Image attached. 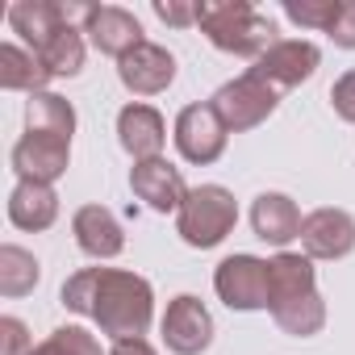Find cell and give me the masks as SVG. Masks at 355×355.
<instances>
[{"label":"cell","instance_id":"6da1fadb","mask_svg":"<svg viewBox=\"0 0 355 355\" xmlns=\"http://www.w3.org/2000/svg\"><path fill=\"white\" fill-rule=\"evenodd\" d=\"M59 301L80 313L92 318L101 326V334L117 338H146L150 322H155V288L146 276L125 272V268H80L63 280Z\"/></svg>","mask_w":355,"mask_h":355},{"label":"cell","instance_id":"ac0fdd59","mask_svg":"<svg viewBox=\"0 0 355 355\" xmlns=\"http://www.w3.org/2000/svg\"><path fill=\"white\" fill-rule=\"evenodd\" d=\"M268 268H272V305H268V313H272L276 305H288V301H297V297L318 293V272H313V259H309V255L276 251V255L268 259Z\"/></svg>","mask_w":355,"mask_h":355},{"label":"cell","instance_id":"8992f818","mask_svg":"<svg viewBox=\"0 0 355 355\" xmlns=\"http://www.w3.org/2000/svg\"><path fill=\"white\" fill-rule=\"evenodd\" d=\"M175 150H180L184 163L193 167H209L226 155V142H230V130L226 121L218 117V109L209 101H197V105H184L180 113H175Z\"/></svg>","mask_w":355,"mask_h":355},{"label":"cell","instance_id":"d6986e66","mask_svg":"<svg viewBox=\"0 0 355 355\" xmlns=\"http://www.w3.org/2000/svg\"><path fill=\"white\" fill-rule=\"evenodd\" d=\"M63 5L59 0H17V5L9 9V30L30 42V51H38L55 30H63Z\"/></svg>","mask_w":355,"mask_h":355},{"label":"cell","instance_id":"9c48e42d","mask_svg":"<svg viewBox=\"0 0 355 355\" xmlns=\"http://www.w3.org/2000/svg\"><path fill=\"white\" fill-rule=\"evenodd\" d=\"M355 251V218L347 209H334V205H322L313 214H305L301 222V255L309 259H347Z\"/></svg>","mask_w":355,"mask_h":355},{"label":"cell","instance_id":"7a4b0ae2","mask_svg":"<svg viewBox=\"0 0 355 355\" xmlns=\"http://www.w3.org/2000/svg\"><path fill=\"white\" fill-rule=\"evenodd\" d=\"M197 26L209 38V46H218L226 55H239V59H251V63L280 42L272 17H263L247 0H201V21Z\"/></svg>","mask_w":355,"mask_h":355},{"label":"cell","instance_id":"83f0119b","mask_svg":"<svg viewBox=\"0 0 355 355\" xmlns=\"http://www.w3.org/2000/svg\"><path fill=\"white\" fill-rule=\"evenodd\" d=\"M34 334L21 318H0V355H30Z\"/></svg>","mask_w":355,"mask_h":355},{"label":"cell","instance_id":"2e32d148","mask_svg":"<svg viewBox=\"0 0 355 355\" xmlns=\"http://www.w3.org/2000/svg\"><path fill=\"white\" fill-rule=\"evenodd\" d=\"M301 222L305 218H301L297 201L284 193H259L251 201V230H255V239H263L276 251H284L293 239H301Z\"/></svg>","mask_w":355,"mask_h":355},{"label":"cell","instance_id":"5b68a950","mask_svg":"<svg viewBox=\"0 0 355 355\" xmlns=\"http://www.w3.org/2000/svg\"><path fill=\"white\" fill-rule=\"evenodd\" d=\"M214 293L234 313H255L272 305V268L259 255H226L214 272Z\"/></svg>","mask_w":355,"mask_h":355},{"label":"cell","instance_id":"7c38bea8","mask_svg":"<svg viewBox=\"0 0 355 355\" xmlns=\"http://www.w3.org/2000/svg\"><path fill=\"white\" fill-rule=\"evenodd\" d=\"M117 80L134 96H159L175 80V55L167 46H159V42H142L117 63Z\"/></svg>","mask_w":355,"mask_h":355},{"label":"cell","instance_id":"e0dca14e","mask_svg":"<svg viewBox=\"0 0 355 355\" xmlns=\"http://www.w3.org/2000/svg\"><path fill=\"white\" fill-rule=\"evenodd\" d=\"M9 222L26 234H42L59 222V193L55 184H34V180H17L9 193Z\"/></svg>","mask_w":355,"mask_h":355},{"label":"cell","instance_id":"f1b7e54d","mask_svg":"<svg viewBox=\"0 0 355 355\" xmlns=\"http://www.w3.org/2000/svg\"><path fill=\"white\" fill-rule=\"evenodd\" d=\"M330 105H334V113H338L343 121L355 125V67H351L347 76L334 80V88H330Z\"/></svg>","mask_w":355,"mask_h":355},{"label":"cell","instance_id":"4316f807","mask_svg":"<svg viewBox=\"0 0 355 355\" xmlns=\"http://www.w3.org/2000/svg\"><path fill=\"white\" fill-rule=\"evenodd\" d=\"M155 17L171 30H189L201 21V5L197 0H155Z\"/></svg>","mask_w":355,"mask_h":355},{"label":"cell","instance_id":"d4e9b609","mask_svg":"<svg viewBox=\"0 0 355 355\" xmlns=\"http://www.w3.org/2000/svg\"><path fill=\"white\" fill-rule=\"evenodd\" d=\"M338 9L343 0H284V17L297 30H318V34H330Z\"/></svg>","mask_w":355,"mask_h":355},{"label":"cell","instance_id":"484cf974","mask_svg":"<svg viewBox=\"0 0 355 355\" xmlns=\"http://www.w3.org/2000/svg\"><path fill=\"white\" fill-rule=\"evenodd\" d=\"M30 355H105L96 334H88L84 326H59L51 330V338H42Z\"/></svg>","mask_w":355,"mask_h":355},{"label":"cell","instance_id":"277c9868","mask_svg":"<svg viewBox=\"0 0 355 355\" xmlns=\"http://www.w3.org/2000/svg\"><path fill=\"white\" fill-rule=\"evenodd\" d=\"M209 105L218 109V117L226 121L230 134H247V130L263 125V121L276 113L280 92H276L268 80H259L255 71H243V76L226 80V84L209 96Z\"/></svg>","mask_w":355,"mask_h":355},{"label":"cell","instance_id":"8fae6325","mask_svg":"<svg viewBox=\"0 0 355 355\" xmlns=\"http://www.w3.org/2000/svg\"><path fill=\"white\" fill-rule=\"evenodd\" d=\"M130 193L155 214H180L189 184H184L180 167H171L167 159H146L130 167Z\"/></svg>","mask_w":355,"mask_h":355},{"label":"cell","instance_id":"603a6c76","mask_svg":"<svg viewBox=\"0 0 355 355\" xmlns=\"http://www.w3.org/2000/svg\"><path fill=\"white\" fill-rule=\"evenodd\" d=\"M38 280H42V263H38L26 247H17V243H5V247H0V297L17 301V297L34 293Z\"/></svg>","mask_w":355,"mask_h":355},{"label":"cell","instance_id":"4dcf8cb0","mask_svg":"<svg viewBox=\"0 0 355 355\" xmlns=\"http://www.w3.org/2000/svg\"><path fill=\"white\" fill-rule=\"evenodd\" d=\"M109 355H159L146 338H117L113 347H109Z\"/></svg>","mask_w":355,"mask_h":355},{"label":"cell","instance_id":"7402d4cb","mask_svg":"<svg viewBox=\"0 0 355 355\" xmlns=\"http://www.w3.org/2000/svg\"><path fill=\"white\" fill-rule=\"evenodd\" d=\"M26 130L71 138L76 134V105L67 96H59V92H34L26 101Z\"/></svg>","mask_w":355,"mask_h":355},{"label":"cell","instance_id":"5bb4252c","mask_svg":"<svg viewBox=\"0 0 355 355\" xmlns=\"http://www.w3.org/2000/svg\"><path fill=\"white\" fill-rule=\"evenodd\" d=\"M71 234H76V247L96 263L117 259L125 251V230H121L117 214L105 205H80L71 218Z\"/></svg>","mask_w":355,"mask_h":355},{"label":"cell","instance_id":"f546056e","mask_svg":"<svg viewBox=\"0 0 355 355\" xmlns=\"http://www.w3.org/2000/svg\"><path fill=\"white\" fill-rule=\"evenodd\" d=\"M330 42L343 51H355V0H343V9L330 26Z\"/></svg>","mask_w":355,"mask_h":355},{"label":"cell","instance_id":"cb8c5ba5","mask_svg":"<svg viewBox=\"0 0 355 355\" xmlns=\"http://www.w3.org/2000/svg\"><path fill=\"white\" fill-rule=\"evenodd\" d=\"M272 322H276L284 334H293V338H313V334H322V326H326V301H322V293L297 297V301H288V305H276V309H272Z\"/></svg>","mask_w":355,"mask_h":355},{"label":"cell","instance_id":"ffe728a7","mask_svg":"<svg viewBox=\"0 0 355 355\" xmlns=\"http://www.w3.org/2000/svg\"><path fill=\"white\" fill-rule=\"evenodd\" d=\"M51 71L42 67V59L17 42H0V88L5 92H46Z\"/></svg>","mask_w":355,"mask_h":355},{"label":"cell","instance_id":"4fadbf2b","mask_svg":"<svg viewBox=\"0 0 355 355\" xmlns=\"http://www.w3.org/2000/svg\"><path fill=\"white\" fill-rule=\"evenodd\" d=\"M117 142L121 150L134 159V163H146V159H163V142H167V121L155 105H142V101H130L121 113H117Z\"/></svg>","mask_w":355,"mask_h":355},{"label":"cell","instance_id":"ba28073f","mask_svg":"<svg viewBox=\"0 0 355 355\" xmlns=\"http://www.w3.org/2000/svg\"><path fill=\"white\" fill-rule=\"evenodd\" d=\"M9 163H13V171H17V180L55 184L59 175H67V167H71V138L26 130V134L13 142V150H9Z\"/></svg>","mask_w":355,"mask_h":355},{"label":"cell","instance_id":"52a82bcc","mask_svg":"<svg viewBox=\"0 0 355 355\" xmlns=\"http://www.w3.org/2000/svg\"><path fill=\"white\" fill-rule=\"evenodd\" d=\"M159 334H163L171 355H201L214 343V313L205 309L201 297L180 293L167 301V309L159 318Z\"/></svg>","mask_w":355,"mask_h":355},{"label":"cell","instance_id":"30bf717a","mask_svg":"<svg viewBox=\"0 0 355 355\" xmlns=\"http://www.w3.org/2000/svg\"><path fill=\"white\" fill-rule=\"evenodd\" d=\"M318 67H322V51L313 42H305V38H280L268 55L255 59L251 71L259 80H268L276 92H288V88H301Z\"/></svg>","mask_w":355,"mask_h":355},{"label":"cell","instance_id":"3957f363","mask_svg":"<svg viewBox=\"0 0 355 355\" xmlns=\"http://www.w3.org/2000/svg\"><path fill=\"white\" fill-rule=\"evenodd\" d=\"M239 226V201L230 189L222 184H197L189 189L180 214H175V234H180L189 247L209 251L218 243H226Z\"/></svg>","mask_w":355,"mask_h":355},{"label":"cell","instance_id":"9a60e30c","mask_svg":"<svg viewBox=\"0 0 355 355\" xmlns=\"http://www.w3.org/2000/svg\"><path fill=\"white\" fill-rule=\"evenodd\" d=\"M84 34H88V42H92L101 55H109V59H117V63H121L134 46L146 42L138 17H134L130 9H121V5H96L92 17H88V26H84Z\"/></svg>","mask_w":355,"mask_h":355},{"label":"cell","instance_id":"44dd1931","mask_svg":"<svg viewBox=\"0 0 355 355\" xmlns=\"http://www.w3.org/2000/svg\"><path fill=\"white\" fill-rule=\"evenodd\" d=\"M34 55L42 59V67L51 71V80H71V76H80V71H84V59H88L84 30L63 26V30H55V34H51Z\"/></svg>","mask_w":355,"mask_h":355}]
</instances>
